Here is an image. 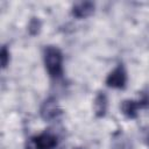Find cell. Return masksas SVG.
Segmentation results:
<instances>
[{"mask_svg": "<svg viewBox=\"0 0 149 149\" xmlns=\"http://www.w3.org/2000/svg\"><path fill=\"white\" fill-rule=\"evenodd\" d=\"M45 70L52 79H59L63 76V54L55 45H48L43 51Z\"/></svg>", "mask_w": 149, "mask_h": 149, "instance_id": "cell-1", "label": "cell"}, {"mask_svg": "<svg viewBox=\"0 0 149 149\" xmlns=\"http://www.w3.org/2000/svg\"><path fill=\"white\" fill-rule=\"evenodd\" d=\"M41 28H42L41 20L38 17H31L29 23H28V33L31 36H35L41 31Z\"/></svg>", "mask_w": 149, "mask_h": 149, "instance_id": "cell-9", "label": "cell"}, {"mask_svg": "<svg viewBox=\"0 0 149 149\" xmlns=\"http://www.w3.org/2000/svg\"><path fill=\"white\" fill-rule=\"evenodd\" d=\"M40 115L44 121H55L62 115V108L58 105L56 98L50 97L43 101L40 108Z\"/></svg>", "mask_w": 149, "mask_h": 149, "instance_id": "cell-4", "label": "cell"}, {"mask_svg": "<svg viewBox=\"0 0 149 149\" xmlns=\"http://www.w3.org/2000/svg\"><path fill=\"white\" fill-rule=\"evenodd\" d=\"M143 108H149V93L143 94L137 100L128 99L121 102V112L128 119H135L139 114V111Z\"/></svg>", "mask_w": 149, "mask_h": 149, "instance_id": "cell-3", "label": "cell"}, {"mask_svg": "<svg viewBox=\"0 0 149 149\" xmlns=\"http://www.w3.org/2000/svg\"><path fill=\"white\" fill-rule=\"evenodd\" d=\"M106 85L111 88L122 90L127 85V72L122 63L118 64L116 68H114L106 78Z\"/></svg>", "mask_w": 149, "mask_h": 149, "instance_id": "cell-5", "label": "cell"}, {"mask_svg": "<svg viewBox=\"0 0 149 149\" xmlns=\"http://www.w3.org/2000/svg\"><path fill=\"white\" fill-rule=\"evenodd\" d=\"M94 8L95 6L92 1H80V2H76L72 6L71 13L77 19H86L93 14Z\"/></svg>", "mask_w": 149, "mask_h": 149, "instance_id": "cell-6", "label": "cell"}, {"mask_svg": "<svg viewBox=\"0 0 149 149\" xmlns=\"http://www.w3.org/2000/svg\"><path fill=\"white\" fill-rule=\"evenodd\" d=\"M58 146V137L51 132H43L31 136L26 144V149H55Z\"/></svg>", "mask_w": 149, "mask_h": 149, "instance_id": "cell-2", "label": "cell"}, {"mask_svg": "<svg viewBox=\"0 0 149 149\" xmlns=\"http://www.w3.org/2000/svg\"><path fill=\"white\" fill-rule=\"evenodd\" d=\"M132 142L123 134H119L114 137L112 143V149H132Z\"/></svg>", "mask_w": 149, "mask_h": 149, "instance_id": "cell-8", "label": "cell"}, {"mask_svg": "<svg viewBox=\"0 0 149 149\" xmlns=\"http://www.w3.org/2000/svg\"><path fill=\"white\" fill-rule=\"evenodd\" d=\"M77 149H81V148H77Z\"/></svg>", "mask_w": 149, "mask_h": 149, "instance_id": "cell-12", "label": "cell"}, {"mask_svg": "<svg viewBox=\"0 0 149 149\" xmlns=\"http://www.w3.org/2000/svg\"><path fill=\"white\" fill-rule=\"evenodd\" d=\"M107 108H108L107 95L105 94V92H99L95 95L94 102H93V109H94L95 116L97 118H104L107 113Z\"/></svg>", "mask_w": 149, "mask_h": 149, "instance_id": "cell-7", "label": "cell"}, {"mask_svg": "<svg viewBox=\"0 0 149 149\" xmlns=\"http://www.w3.org/2000/svg\"><path fill=\"white\" fill-rule=\"evenodd\" d=\"M0 62H1V68L6 69L8 63H9V50L7 49L6 45H2L1 51H0Z\"/></svg>", "mask_w": 149, "mask_h": 149, "instance_id": "cell-10", "label": "cell"}, {"mask_svg": "<svg viewBox=\"0 0 149 149\" xmlns=\"http://www.w3.org/2000/svg\"><path fill=\"white\" fill-rule=\"evenodd\" d=\"M142 137H143V142L146 143V146L149 147V126L142 129Z\"/></svg>", "mask_w": 149, "mask_h": 149, "instance_id": "cell-11", "label": "cell"}]
</instances>
